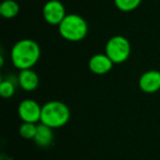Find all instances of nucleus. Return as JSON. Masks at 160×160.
<instances>
[{
	"mask_svg": "<svg viewBox=\"0 0 160 160\" xmlns=\"http://www.w3.org/2000/svg\"><path fill=\"white\" fill-rule=\"evenodd\" d=\"M41 57V47L32 38H22L13 44L10 52V59L14 68L19 70L32 69Z\"/></svg>",
	"mask_w": 160,
	"mask_h": 160,
	"instance_id": "obj_1",
	"label": "nucleus"
},
{
	"mask_svg": "<svg viewBox=\"0 0 160 160\" xmlns=\"http://www.w3.org/2000/svg\"><path fill=\"white\" fill-rule=\"evenodd\" d=\"M70 120V109L66 103L52 100L42 105L41 122L53 129L65 126Z\"/></svg>",
	"mask_w": 160,
	"mask_h": 160,
	"instance_id": "obj_2",
	"label": "nucleus"
},
{
	"mask_svg": "<svg viewBox=\"0 0 160 160\" xmlns=\"http://www.w3.org/2000/svg\"><path fill=\"white\" fill-rule=\"evenodd\" d=\"M57 28L60 36L68 42H80L85 40L89 32L86 19L77 13L67 14Z\"/></svg>",
	"mask_w": 160,
	"mask_h": 160,
	"instance_id": "obj_3",
	"label": "nucleus"
},
{
	"mask_svg": "<svg viewBox=\"0 0 160 160\" xmlns=\"http://www.w3.org/2000/svg\"><path fill=\"white\" fill-rule=\"evenodd\" d=\"M132 46L129 41L123 35L112 36L105 44V54L115 64H123L131 56Z\"/></svg>",
	"mask_w": 160,
	"mask_h": 160,
	"instance_id": "obj_4",
	"label": "nucleus"
},
{
	"mask_svg": "<svg viewBox=\"0 0 160 160\" xmlns=\"http://www.w3.org/2000/svg\"><path fill=\"white\" fill-rule=\"evenodd\" d=\"M42 14L48 24L56 27H58L67 16L65 6L59 0H48L43 7Z\"/></svg>",
	"mask_w": 160,
	"mask_h": 160,
	"instance_id": "obj_5",
	"label": "nucleus"
},
{
	"mask_svg": "<svg viewBox=\"0 0 160 160\" xmlns=\"http://www.w3.org/2000/svg\"><path fill=\"white\" fill-rule=\"evenodd\" d=\"M42 114V105H40L35 100L25 99L19 103L18 115L22 122L27 123H38L41 122Z\"/></svg>",
	"mask_w": 160,
	"mask_h": 160,
	"instance_id": "obj_6",
	"label": "nucleus"
},
{
	"mask_svg": "<svg viewBox=\"0 0 160 160\" xmlns=\"http://www.w3.org/2000/svg\"><path fill=\"white\" fill-rule=\"evenodd\" d=\"M138 86L142 92L148 94L156 93L160 90V71L147 70L139 77Z\"/></svg>",
	"mask_w": 160,
	"mask_h": 160,
	"instance_id": "obj_7",
	"label": "nucleus"
},
{
	"mask_svg": "<svg viewBox=\"0 0 160 160\" xmlns=\"http://www.w3.org/2000/svg\"><path fill=\"white\" fill-rule=\"evenodd\" d=\"M114 62L110 59V57L105 53H99L94 54L91 56L88 62V67H89L90 71L94 75L103 76L111 71L113 68Z\"/></svg>",
	"mask_w": 160,
	"mask_h": 160,
	"instance_id": "obj_8",
	"label": "nucleus"
},
{
	"mask_svg": "<svg viewBox=\"0 0 160 160\" xmlns=\"http://www.w3.org/2000/svg\"><path fill=\"white\" fill-rule=\"evenodd\" d=\"M17 78H18V86L23 91L27 92H32L36 90L38 87V83H40L38 75L33 69L20 70Z\"/></svg>",
	"mask_w": 160,
	"mask_h": 160,
	"instance_id": "obj_9",
	"label": "nucleus"
},
{
	"mask_svg": "<svg viewBox=\"0 0 160 160\" xmlns=\"http://www.w3.org/2000/svg\"><path fill=\"white\" fill-rule=\"evenodd\" d=\"M54 139V132L53 128L45 124H38L36 127V133L35 136L33 138V142L38 145V147H48L49 145H52Z\"/></svg>",
	"mask_w": 160,
	"mask_h": 160,
	"instance_id": "obj_10",
	"label": "nucleus"
},
{
	"mask_svg": "<svg viewBox=\"0 0 160 160\" xmlns=\"http://www.w3.org/2000/svg\"><path fill=\"white\" fill-rule=\"evenodd\" d=\"M20 12V6L16 0H5L0 5V14L5 19H13Z\"/></svg>",
	"mask_w": 160,
	"mask_h": 160,
	"instance_id": "obj_11",
	"label": "nucleus"
},
{
	"mask_svg": "<svg viewBox=\"0 0 160 160\" xmlns=\"http://www.w3.org/2000/svg\"><path fill=\"white\" fill-rule=\"evenodd\" d=\"M17 86H18V78L12 80L11 78L3 79L0 83V94L3 99H10L16 93Z\"/></svg>",
	"mask_w": 160,
	"mask_h": 160,
	"instance_id": "obj_12",
	"label": "nucleus"
},
{
	"mask_svg": "<svg viewBox=\"0 0 160 160\" xmlns=\"http://www.w3.org/2000/svg\"><path fill=\"white\" fill-rule=\"evenodd\" d=\"M142 0H114V5L122 12H132L140 6Z\"/></svg>",
	"mask_w": 160,
	"mask_h": 160,
	"instance_id": "obj_13",
	"label": "nucleus"
},
{
	"mask_svg": "<svg viewBox=\"0 0 160 160\" xmlns=\"http://www.w3.org/2000/svg\"><path fill=\"white\" fill-rule=\"evenodd\" d=\"M36 127L38 124L35 123H27V122H22V124L19 127V134L22 138L24 139H32L33 140L34 136L36 133Z\"/></svg>",
	"mask_w": 160,
	"mask_h": 160,
	"instance_id": "obj_14",
	"label": "nucleus"
},
{
	"mask_svg": "<svg viewBox=\"0 0 160 160\" xmlns=\"http://www.w3.org/2000/svg\"><path fill=\"white\" fill-rule=\"evenodd\" d=\"M1 160H13L12 158H9V157H7V158H2Z\"/></svg>",
	"mask_w": 160,
	"mask_h": 160,
	"instance_id": "obj_15",
	"label": "nucleus"
}]
</instances>
